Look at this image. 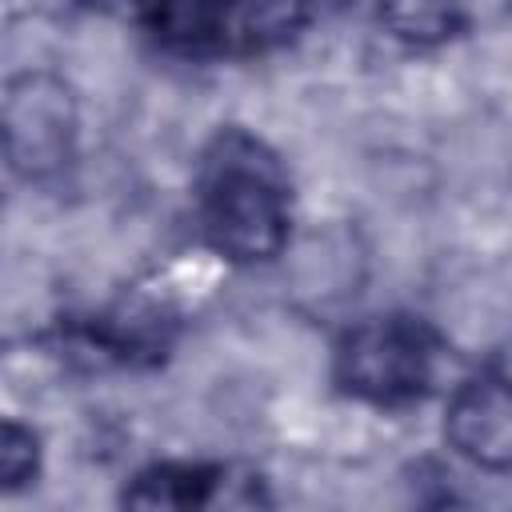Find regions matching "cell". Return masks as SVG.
<instances>
[{"label": "cell", "mask_w": 512, "mask_h": 512, "mask_svg": "<svg viewBox=\"0 0 512 512\" xmlns=\"http://www.w3.org/2000/svg\"><path fill=\"white\" fill-rule=\"evenodd\" d=\"M176 344V316L156 300H116L64 324V348L88 368H152Z\"/></svg>", "instance_id": "obj_4"}, {"label": "cell", "mask_w": 512, "mask_h": 512, "mask_svg": "<svg viewBox=\"0 0 512 512\" xmlns=\"http://www.w3.org/2000/svg\"><path fill=\"white\" fill-rule=\"evenodd\" d=\"M136 24L176 56H240V0H128Z\"/></svg>", "instance_id": "obj_6"}, {"label": "cell", "mask_w": 512, "mask_h": 512, "mask_svg": "<svg viewBox=\"0 0 512 512\" xmlns=\"http://www.w3.org/2000/svg\"><path fill=\"white\" fill-rule=\"evenodd\" d=\"M376 16L396 40L416 48L448 44L468 24L460 0H376Z\"/></svg>", "instance_id": "obj_8"}, {"label": "cell", "mask_w": 512, "mask_h": 512, "mask_svg": "<svg viewBox=\"0 0 512 512\" xmlns=\"http://www.w3.org/2000/svg\"><path fill=\"white\" fill-rule=\"evenodd\" d=\"M448 444L484 472H512V384L504 376H468L444 408Z\"/></svg>", "instance_id": "obj_5"}, {"label": "cell", "mask_w": 512, "mask_h": 512, "mask_svg": "<svg viewBox=\"0 0 512 512\" xmlns=\"http://www.w3.org/2000/svg\"><path fill=\"white\" fill-rule=\"evenodd\" d=\"M36 472H40V436L20 420H4V428H0V480H4V488L16 492Z\"/></svg>", "instance_id": "obj_9"}, {"label": "cell", "mask_w": 512, "mask_h": 512, "mask_svg": "<svg viewBox=\"0 0 512 512\" xmlns=\"http://www.w3.org/2000/svg\"><path fill=\"white\" fill-rule=\"evenodd\" d=\"M196 216L204 240L232 264H264L292 232V180L280 156L244 128H220L200 152Z\"/></svg>", "instance_id": "obj_1"}, {"label": "cell", "mask_w": 512, "mask_h": 512, "mask_svg": "<svg viewBox=\"0 0 512 512\" xmlns=\"http://www.w3.org/2000/svg\"><path fill=\"white\" fill-rule=\"evenodd\" d=\"M72 148H76L72 88L52 72H24L8 80V96H4L8 168L28 184H44L68 168Z\"/></svg>", "instance_id": "obj_3"}, {"label": "cell", "mask_w": 512, "mask_h": 512, "mask_svg": "<svg viewBox=\"0 0 512 512\" xmlns=\"http://www.w3.org/2000/svg\"><path fill=\"white\" fill-rule=\"evenodd\" d=\"M444 344L428 320L388 312L348 328L332 356L336 384L376 408H408L436 384Z\"/></svg>", "instance_id": "obj_2"}, {"label": "cell", "mask_w": 512, "mask_h": 512, "mask_svg": "<svg viewBox=\"0 0 512 512\" xmlns=\"http://www.w3.org/2000/svg\"><path fill=\"white\" fill-rule=\"evenodd\" d=\"M232 468L224 464H204V460H160L140 468L128 488L124 504L132 508H208V504H240L232 496Z\"/></svg>", "instance_id": "obj_7"}, {"label": "cell", "mask_w": 512, "mask_h": 512, "mask_svg": "<svg viewBox=\"0 0 512 512\" xmlns=\"http://www.w3.org/2000/svg\"><path fill=\"white\" fill-rule=\"evenodd\" d=\"M80 4H112V0H80Z\"/></svg>", "instance_id": "obj_10"}]
</instances>
